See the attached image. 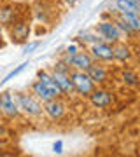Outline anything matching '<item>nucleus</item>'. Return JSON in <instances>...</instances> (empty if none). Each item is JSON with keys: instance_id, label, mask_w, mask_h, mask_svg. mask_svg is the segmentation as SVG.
<instances>
[{"instance_id": "nucleus-1", "label": "nucleus", "mask_w": 140, "mask_h": 157, "mask_svg": "<svg viewBox=\"0 0 140 157\" xmlns=\"http://www.w3.org/2000/svg\"><path fill=\"white\" fill-rule=\"evenodd\" d=\"M14 94H16L18 107L21 110V115H25L28 119L42 117V101L37 100L30 91H18Z\"/></svg>"}, {"instance_id": "nucleus-2", "label": "nucleus", "mask_w": 140, "mask_h": 157, "mask_svg": "<svg viewBox=\"0 0 140 157\" xmlns=\"http://www.w3.org/2000/svg\"><path fill=\"white\" fill-rule=\"evenodd\" d=\"M93 30L100 35V39L103 40V42H109V44H116V42L124 40L123 32L119 30L118 23L114 21V17H105V19L98 21Z\"/></svg>"}, {"instance_id": "nucleus-3", "label": "nucleus", "mask_w": 140, "mask_h": 157, "mask_svg": "<svg viewBox=\"0 0 140 157\" xmlns=\"http://www.w3.org/2000/svg\"><path fill=\"white\" fill-rule=\"evenodd\" d=\"M70 80H72V86H74V94H79L82 98H88L91 94V91L96 87L95 82L88 75V72H82V70H72L70 72Z\"/></svg>"}, {"instance_id": "nucleus-4", "label": "nucleus", "mask_w": 140, "mask_h": 157, "mask_svg": "<svg viewBox=\"0 0 140 157\" xmlns=\"http://www.w3.org/2000/svg\"><path fill=\"white\" fill-rule=\"evenodd\" d=\"M0 115L6 119H11V121L21 117V110L18 107L16 94L12 91L0 93Z\"/></svg>"}, {"instance_id": "nucleus-5", "label": "nucleus", "mask_w": 140, "mask_h": 157, "mask_svg": "<svg viewBox=\"0 0 140 157\" xmlns=\"http://www.w3.org/2000/svg\"><path fill=\"white\" fill-rule=\"evenodd\" d=\"M42 113L53 122H60L67 115V105L63 98H53L49 101L42 103Z\"/></svg>"}, {"instance_id": "nucleus-6", "label": "nucleus", "mask_w": 140, "mask_h": 157, "mask_svg": "<svg viewBox=\"0 0 140 157\" xmlns=\"http://www.w3.org/2000/svg\"><path fill=\"white\" fill-rule=\"evenodd\" d=\"M9 39L12 44H25L30 40V23L25 17H19L9 26Z\"/></svg>"}, {"instance_id": "nucleus-7", "label": "nucleus", "mask_w": 140, "mask_h": 157, "mask_svg": "<svg viewBox=\"0 0 140 157\" xmlns=\"http://www.w3.org/2000/svg\"><path fill=\"white\" fill-rule=\"evenodd\" d=\"M62 58L70 65V67H72V70H82V72H86V70L91 67V63L95 61V59L91 58V54L88 52L86 47H82L81 51H77L75 54H70V56L62 54Z\"/></svg>"}, {"instance_id": "nucleus-8", "label": "nucleus", "mask_w": 140, "mask_h": 157, "mask_svg": "<svg viewBox=\"0 0 140 157\" xmlns=\"http://www.w3.org/2000/svg\"><path fill=\"white\" fill-rule=\"evenodd\" d=\"M88 52L91 54V58L95 61H100V63H110L114 61V51H112V44L109 42H96V44L90 45L88 47Z\"/></svg>"}, {"instance_id": "nucleus-9", "label": "nucleus", "mask_w": 140, "mask_h": 157, "mask_svg": "<svg viewBox=\"0 0 140 157\" xmlns=\"http://www.w3.org/2000/svg\"><path fill=\"white\" fill-rule=\"evenodd\" d=\"M88 100L95 108H109L114 103V94H112V91L105 89L102 86H96L91 91V94L88 96Z\"/></svg>"}, {"instance_id": "nucleus-10", "label": "nucleus", "mask_w": 140, "mask_h": 157, "mask_svg": "<svg viewBox=\"0 0 140 157\" xmlns=\"http://www.w3.org/2000/svg\"><path fill=\"white\" fill-rule=\"evenodd\" d=\"M88 75L91 77V80L95 82V86H103L109 82V68L105 67V63H100V61H93L91 67L86 70Z\"/></svg>"}, {"instance_id": "nucleus-11", "label": "nucleus", "mask_w": 140, "mask_h": 157, "mask_svg": "<svg viewBox=\"0 0 140 157\" xmlns=\"http://www.w3.org/2000/svg\"><path fill=\"white\" fill-rule=\"evenodd\" d=\"M21 14L18 11L16 6H12V4H4V6H0V25L4 26V28H9L12 23L19 19Z\"/></svg>"}, {"instance_id": "nucleus-12", "label": "nucleus", "mask_w": 140, "mask_h": 157, "mask_svg": "<svg viewBox=\"0 0 140 157\" xmlns=\"http://www.w3.org/2000/svg\"><path fill=\"white\" fill-rule=\"evenodd\" d=\"M37 78L54 94V98H63V93H62V89H60V86L56 84V80H54V77H53L51 70H39V72H37Z\"/></svg>"}, {"instance_id": "nucleus-13", "label": "nucleus", "mask_w": 140, "mask_h": 157, "mask_svg": "<svg viewBox=\"0 0 140 157\" xmlns=\"http://www.w3.org/2000/svg\"><path fill=\"white\" fill-rule=\"evenodd\" d=\"M28 91H30V93H32V94H34L37 100L42 101V103H44V101H49V100H53V98H54V94H53V93H51V91L47 89V87H46L42 82H40L39 78H35L34 82L30 84Z\"/></svg>"}, {"instance_id": "nucleus-14", "label": "nucleus", "mask_w": 140, "mask_h": 157, "mask_svg": "<svg viewBox=\"0 0 140 157\" xmlns=\"http://www.w3.org/2000/svg\"><path fill=\"white\" fill-rule=\"evenodd\" d=\"M112 51H114V61H121V63H126L131 59V49H130V45L124 44V40L121 42H116V44H112Z\"/></svg>"}, {"instance_id": "nucleus-15", "label": "nucleus", "mask_w": 140, "mask_h": 157, "mask_svg": "<svg viewBox=\"0 0 140 157\" xmlns=\"http://www.w3.org/2000/svg\"><path fill=\"white\" fill-rule=\"evenodd\" d=\"M51 73H53V77H54L56 84L60 86V89H62L63 96L74 94V86H72V80H70V75H67V73H60V72H54V70H51Z\"/></svg>"}, {"instance_id": "nucleus-16", "label": "nucleus", "mask_w": 140, "mask_h": 157, "mask_svg": "<svg viewBox=\"0 0 140 157\" xmlns=\"http://www.w3.org/2000/svg\"><path fill=\"white\" fill-rule=\"evenodd\" d=\"M75 42H79V44L82 45V47H90V45L96 44V42H100V35L96 33L95 30H84V32H79L77 35H75Z\"/></svg>"}, {"instance_id": "nucleus-17", "label": "nucleus", "mask_w": 140, "mask_h": 157, "mask_svg": "<svg viewBox=\"0 0 140 157\" xmlns=\"http://www.w3.org/2000/svg\"><path fill=\"white\" fill-rule=\"evenodd\" d=\"M135 33H140V12H119L118 14Z\"/></svg>"}, {"instance_id": "nucleus-18", "label": "nucleus", "mask_w": 140, "mask_h": 157, "mask_svg": "<svg viewBox=\"0 0 140 157\" xmlns=\"http://www.w3.org/2000/svg\"><path fill=\"white\" fill-rule=\"evenodd\" d=\"M121 80H123V84L130 86V87H135V86L140 84V77L133 70H123L121 72Z\"/></svg>"}, {"instance_id": "nucleus-19", "label": "nucleus", "mask_w": 140, "mask_h": 157, "mask_svg": "<svg viewBox=\"0 0 140 157\" xmlns=\"http://www.w3.org/2000/svg\"><path fill=\"white\" fill-rule=\"evenodd\" d=\"M49 70H54V72H60V73H67V75H70V72H72V67H70V65H68V63L65 61L62 56H60V58L54 61V65L49 68Z\"/></svg>"}, {"instance_id": "nucleus-20", "label": "nucleus", "mask_w": 140, "mask_h": 157, "mask_svg": "<svg viewBox=\"0 0 140 157\" xmlns=\"http://www.w3.org/2000/svg\"><path fill=\"white\" fill-rule=\"evenodd\" d=\"M26 67H30V65H28V61L21 63V65H18V67L14 68V70H11V72H9V73L6 75V77L2 78V80H0V84H7L9 80H12L14 77H18V75H19V73H21V72H23V70H25Z\"/></svg>"}, {"instance_id": "nucleus-21", "label": "nucleus", "mask_w": 140, "mask_h": 157, "mask_svg": "<svg viewBox=\"0 0 140 157\" xmlns=\"http://www.w3.org/2000/svg\"><path fill=\"white\" fill-rule=\"evenodd\" d=\"M114 21L118 23V26H119V30L123 32L124 39H126V37H135V35H138V33H135L133 30L130 28V25H126V23H124V21H123V19H121L119 16H116V17H114Z\"/></svg>"}, {"instance_id": "nucleus-22", "label": "nucleus", "mask_w": 140, "mask_h": 157, "mask_svg": "<svg viewBox=\"0 0 140 157\" xmlns=\"http://www.w3.org/2000/svg\"><path fill=\"white\" fill-rule=\"evenodd\" d=\"M40 47V40H34V42H25V47H23V54H32V52H35V51Z\"/></svg>"}, {"instance_id": "nucleus-23", "label": "nucleus", "mask_w": 140, "mask_h": 157, "mask_svg": "<svg viewBox=\"0 0 140 157\" xmlns=\"http://www.w3.org/2000/svg\"><path fill=\"white\" fill-rule=\"evenodd\" d=\"M81 49H82V45L74 40V42H70V44L65 47V51H63L62 54H67V56H70V54H75V52H77V51H81Z\"/></svg>"}, {"instance_id": "nucleus-24", "label": "nucleus", "mask_w": 140, "mask_h": 157, "mask_svg": "<svg viewBox=\"0 0 140 157\" xmlns=\"http://www.w3.org/2000/svg\"><path fill=\"white\" fill-rule=\"evenodd\" d=\"M53 152L54 154H63V141L62 140H56L53 143Z\"/></svg>"}, {"instance_id": "nucleus-25", "label": "nucleus", "mask_w": 140, "mask_h": 157, "mask_svg": "<svg viewBox=\"0 0 140 157\" xmlns=\"http://www.w3.org/2000/svg\"><path fill=\"white\" fill-rule=\"evenodd\" d=\"M63 2H65L67 6H70V7H74L75 4H79V0H63Z\"/></svg>"}, {"instance_id": "nucleus-26", "label": "nucleus", "mask_w": 140, "mask_h": 157, "mask_svg": "<svg viewBox=\"0 0 140 157\" xmlns=\"http://www.w3.org/2000/svg\"><path fill=\"white\" fill-rule=\"evenodd\" d=\"M131 2H133L135 6H137V9H138V11H140V0H131Z\"/></svg>"}, {"instance_id": "nucleus-27", "label": "nucleus", "mask_w": 140, "mask_h": 157, "mask_svg": "<svg viewBox=\"0 0 140 157\" xmlns=\"http://www.w3.org/2000/svg\"><path fill=\"white\" fill-rule=\"evenodd\" d=\"M2 33H4V26L0 25V39H2Z\"/></svg>"}]
</instances>
